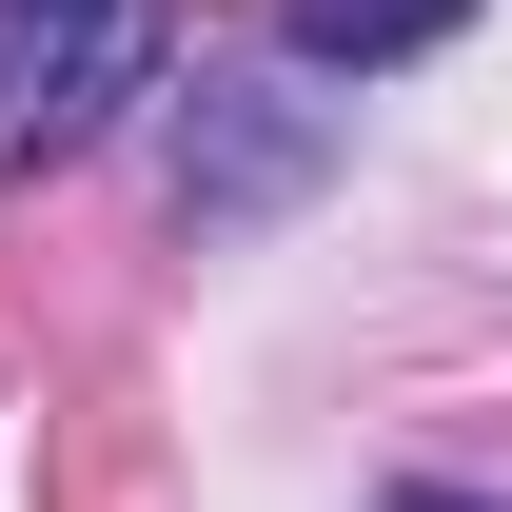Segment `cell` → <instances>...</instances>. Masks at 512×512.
<instances>
[{
	"label": "cell",
	"mask_w": 512,
	"mask_h": 512,
	"mask_svg": "<svg viewBox=\"0 0 512 512\" xmlns=\"http://www.w3.org/2000/svg\"><path fill=\"white\" fill-rule=\"evenodd\" d=\"M178 0H0V178H60L79 138H119L158 99Z\"/></svg>",
	"instance_id": "6da1fadb"
},
{
	"label": "cell",
	"mask_w": 512,
	"mask_h": 512,
	"mask_svg": "<svg viewBox=\"0 0 512 512\" xmlns=\"http://www.w3.org/2000/svg\"><path fill=\"white\" fill-rule=\"evenodd\" d=\"M453 20H473V0H276V40H296L316 79H375V60H434Z\"/></svg>",
	"instance_id": "7a4b0ae2"
},
{
	"label": "cell",
	"mask_w": 512,
	"mask_h": 512,
	"mask_svg": "<svg viewBox=\"0 0 512 512\" xmlns=\"http://www.w3.org/2000/svg\"><path fill=\"white\" fill-rule=\"evenodd\" d=\"M375 512H512V493H434V473H394V493H375Z\"/></svg>",
	"instance_id": "3957f363"
}]
</instances>
